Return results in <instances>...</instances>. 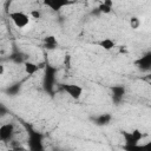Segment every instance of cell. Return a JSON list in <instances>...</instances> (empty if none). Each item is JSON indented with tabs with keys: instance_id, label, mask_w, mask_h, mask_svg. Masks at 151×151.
Listing matches in <instances>:
<instances>
[{
	"instance_id": "cell-5",
	"label": "cell",
	"mask_w": 151,
	"mask_h": 151,
	"mask_svg": "<svg viewBox=\"0 0 151 151\" xmlns=\"http://www.w3.org/2000/svg\"><path fill=\"white\" fill-rule=\"evenodd\" d=\"M60 87H61V90L64 92H66L74 100H79L81 98V96H83V92H84L83 87L80 85H77V84H70V83L61 84Z\"/></svg>"
},
{
	"instance_id": "cell-21",
	"label": "cell",
	"mask_w": 151,
	"mask_h": 151,
	"mask_svg": "<svg viewBox=\"0 0 151 151\" xmlns=\"http://www.w3.org/2000/svg\"><path fill=\"white\" fill-rule=\"evenodd\" d=\"M147 84H149V86H150V88H151V81H147Z\"/></svg>"
},
{
	"instance_id": "cell-20",
	"label": "cell",
	"mask_w": 151,
	"mask_h": 151,
	"mask_svg": "<svg viewBox=\"0 0 151 151\" xmlns=\"http://www.w3.org/2000/svg\"><path fill=\"white\" fill-rule=\"evenodd\" d=\"M146 79H147L149 81H151V73H149V74L146 76Z\"/></svg>"
},
{
	"instance_id": "cell-9",
	"label": "cell",
	"mask_w": 151,
	"mask_h": 151,
	"mask_svg": "<svg viewBox=\"0 0 151 151\" xmlns=\"http://www.w3.org/2000/svg\"><path fill=\"white\" fill-rule=\"evenodd\" d=\"M71 2L70 1H66V0H45L44 1V5L45 6H47V7H50L52 11H59V9H61L63 7H65V6H67V5H70Z\"/></svg>"
},
{
	"instance_id": "cell-18",
	"label": "cell",
	"mask_w": 151,
	"mask_h": 151,
	"mask_svg": "<svg viewBox=\"0 0 151 151\" xmlns=\"http://www.w3.org/2000/svg\"><path fill=\"white\" fill-rule=\"evenodd\" d=\"M64 65L67 67H71V55L70 54H65L64 57Z\"/></svg>"
},
{
	"instance_id": "cell-17",
	"label": "cell",
	"mask_w": 151,
	"mask_h": 151,
	"mask_svg": "<svg viewBox=\"0 0 151 151\" xmlns=\"http://www.w3.org/2000/svg\"><path fill=\"white\" fill-rule=\"evenodd\" d=\"M29 17L32 18V19H40L41 18V13H40V11L39 9H32L31 11V13H29Z\"/></svg>"
},
{
	"instance_id": "cell-4",
	"label": "cell",
	"mask_w": 151,
	"mask_h": 151,
	"mask_svg": "<svg viewBox=\"0 0 151 151\" xmlns=\"http://www.w3.org/2000/svg\"><path fill=\"white\" fill-rule=\"evenodd\" d=\"M8 17H9L11 21L14 24V26L18 27V28H25L29 24V20H31L29 14H27V13H25L22 11H13V12H9L8 13Z\"/></svg>"
},
{
	"instance_id": "cell-2",
	"label": "cell",
	"mask_w": 151,
	"mask_h": 151,
	"mask_svg": "<svg viewBox=\"0 0 151 151\" xmlns=\"http://www.w3.org/2000/svg\"><path fill=\"white\" fill-rule=\"evenodd\" d=\"M120 134L124 138V146H134L138 145V143L144 138V133L139 129H133L132 131H125L122 130Z\"/></svg>"
},
{
	"instance_id": "cell-1",
	"label": "cell",
	"mask_w": 151,
	"mask_h": 151,
	"mask_svg": "<svg viewBox=\"0 0 151 151\" xmlns=\"http://www.w3.org/2000/svg\"><path fill=\"white\" fill-rule=\"evenodd\" d=\"M57 72H58V70L54 66H52L48 63L45 64V71H44V78H42V86H44V90L46 92H48V93H52L53 92Z\"/></svg>"
},
{
	"instance_id": "cell-8",
	"label": "cell",
	"mask_w": 151,
	"mask_h": 151,
	"mask_svg": "<svg viewBox=\"0 0 151 151\" xmlns=\"http://www.w3.org/2000/svg\"><path fill=\"white\" fill-rule=\"evenodd\" d=\"M134 65L140 70V71H149L151 68V52L145 53L140 58H138L134 61Z\"/></svg>"
},
{
	"instance_id": "cell-10",
	"label": "cell",
	"mask_w": 151,
	"mask_h": 151,
	"mask_svg": "<svg viewBox=\"0 0 151 151\" xmlns=\"http://www.w3.org/2000/svg\"><path fill=\"white\" fill-rule=\"evenodd\" d=\"M42 44H44V47L45 48H47V50H54V48L58 47L59 41H58V39L54 35H46L42 39Z\"/></svg>"
},
{
	"instance_id": "cell-12",
	"label": "cell",
	"mask_w": 151,
	"mask_h": 151,
	"mask_svg": "<svg viewBox=\"0 0 151 151\" xmlns=\"http://www.w3.org/2000/svg\"><path fill=\"white\" fill-rule=\"evenodd\" d=\"M98 45L105 51H111L117 46V42L111 38H104L100 41H98Z\"/></svg>"
},
{
	"instance_id": "cell-13",
	"label": "cell",
	"mask_w": 151,
	"mask_h": 151,
	"mask_svg": "<svg viewBox=\"0 0 151 151\" xmlns=\"http://www.w3.org/2000/svg\"><path fill=\"white\" fill-rule=\"evenodd\" d=\"M39 65H37L35 63H32V61H25L24 63V70L26 72V74L28 76H33L38 71H39Z\"/></svg>"
},
{
	"instance_id": "cell-7",
	"label": "cell",
	"mask_w": 151,
	"mask_h": 151,
	"mask_svg": "<svg viewBox=\"0 0 151 151\" xmlns=\"http://www.w3.org/2000/svg\"><path fill=\"white\" fill-rule=\"evenodd\" d=\"M125 87L123 85H114L111 87V98H112V101L118 105L122 103V100L124 99V96H125Z\"/></svg>"
},
{
	"instance_id": "cell-15",
	"label": "cell",
	"mask_w": 151,
	"mask_h": 151,
	"mask_svg": "<svg viewBox=\"0 0 151 151\" xmlns=\"http://www.w3.org/2000/svg\"><path fill=\"white\" fill-rule=\"evenodd\" d=\"M112 7H113V1H112V0H104L103 2H100V4H99L98 9H99V12H100V13L109 14V13H111Z\"/></svg>"
},
{
	"instance_id": "cell-3",
	"label": "cell",
	"mask_w": 151,
	"mask_h": 151,
	"mask_svg": "<svg viewBox=\"0 0 151 151\" xmlns=\"http://www.w3.org/2000/svg\"><path fill=\"white\" fill-rule=\"evenodd\" d=\"M27 145L29 151H44V142H42V134L28 129V140Z\"/></svg>"
},
{
	"instance_id": "cell-11",
	"label": "cell",
	"mask_w": 151,
	"mask_h": 151,
	"mask_svg": "<svg viewBox=\"0 0 151 151\" xmlns=\"http://www.w3.org/2000/svg\"><path fill=\"white\" fill-rule=\"evenodd\" d=\"M111 120H112V116L110 113H101L94 118V123L98 126H106L111 123Z\"/></svg>"
},
{
	"instance_id": "cell-19",
	"label": "cell",
	"mask_w": 151,
	"mask_h": 151,
	"mask_svg": "<svg viewBox=\"0 0 151 151\" xmlns=\"http://www.w3.org/2000/svg\"><path fill=\"white\" fill-rule=\"evenodd\" d=\"M4 72H5V66L0 65V76H4Z\"/></svg>"
},
{
	"instance_id": "cell-16",
	"label": "cell",
	"mask_w": 151,
	"mask_h": 151,
	"mask_svg": "<svg viewBox=\"0 0 151 151\" xmlns=\"http://www.w3.org/2000/svg\"><path fill=\"white\" fill-rule=\"evenodd\" d=\"M130 25H131V27H132L133 29H137V28L139 27V25H140V20H139L137 17H132V18L130 19Z\"/></svg>"
},
{
	"instance_id": "cell-6",
	"label": "cell",
	"mask_w": 151,
	"mask_h": 151,
	"mask_svg": "<svg viewBox=\"0 0 151 151\" xmlns=\"http://www.w3.org/2000/svg\"><path fill=\"white\" fill-rule=\"evenodd\" d=\"M14 124L12 123H7V124H2L0 126V139L2 142H8L13 138L14 136Z\"/></svg>"
},
{
	"instance_id": "cell-14",
	"label": "cell",
	"mask_w": 151,
	"mask_h": 151,
	"mask_svg": "<svg viewBox=\"0 0 151 151\" xmlns=\"http://www.w3.org/2000/svg\"><path fill=\"white\" fill-rule=\"evenodd\" d=\"M125 151H151V140L142 144V145H134V146H124Z\"/></svg>"
}]
</instances>
